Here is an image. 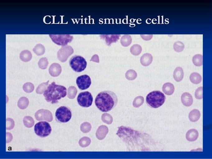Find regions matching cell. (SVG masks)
<instances>
[{
    "mask_svg": "<svg viewBox=\"0 0 212 159\" xmlns=\"http://www.w3.org/2000/svg\"><path fill=\"white\" fill-rule=\"evenodd\" d=\"M173 48L175 52H181L184 50L185 48L184 44L180 41H177L174 44Z\"/></svg>",
    "mask_w": 212,
    "mask_h": 159,
    "instance_id": "obj_28",
    "label": "cell"
},
{
    "mask_svg": "<svg viewBox=\"0 0 212 159\" xmlns=\"http://www.w3.org/2000/svg\"><path fill=\"white\" fill-rule=\"evenodd\" d=\"M23 123L26 127L30 128L34 125V121L32 117L30 116H26L24 118Z\"/></svg>",
    "mask_w": 212,
    "mask_h": 159,
    "instance_id": "obj_31",
    "label": "cell"
},
{
    "mask_svg": "<svg viewBox=\"0 0 212 159\" xmlns=\"http://www.w3.org/2000/svg\"><path fill=\"white\" fill-rule=\"evenodd\" d=\"M200 117V113L198 110L194 109L191 111L189 114V118L192 122H196L198 121Z\"/></svg>",
    "mask_w": 212,
    "mask_h": 159,
    "instance_id": "obj_20",
    "label": "cell"
},
{
    "mask_svg": "<svg viewBox=\"0 0 212 159\" xmlns=\"http://www.w3.org/2000/svg\"><path fill=\"white\" fill-rule=\"evenodd\" d=\"M190 79L192 83L198 84L200 83L202 81V77L200 74L194 72L192 73L190 76Z\"/></svg>",
    "mask_w": 212,
    "mask_h": 159,
    "instance_id": "obj_22",
    "label": "cell"
},
{
    "mask_svg": "<svg viewBox=\"0 0 212 159\" xmlns=\"http://www.w3.org/2000/svg\"><path fill=\"white\" fill-rule=\"evenodd\" d=\"M181 100L183 105L186 107L191 106L193 102V97L188 92H185L182 94Z\"/></svg>",
    "mask_w": 212,
    "mask_h": 159,
    "instance_id": "obj_14",
    "label": "cell"
},
{
    "mask_svg": "<svg viewBox=\"0 0 212 159\" xmlns=\"http://www.w3.org/2000/svg\"><path fill=\"white\" fill-rule=\"evenodd\" d=\"M77 90L75 87H70L68 89V97L69 98L73 99L74 98L76 95Z\"/></svg>",
    "mask_w": 212,
    "mask_h": 159,
    "instance_id": "obj_33",
    "label": "cell"
},
{
    "mask_svg": "<svg viewBox=\"0 0 212 159\" xmlns=\"http://www.w3.org/2000/svg\"><path fill=\"white\" fill-rule=\"evenodd\" d=\"M195 97L198 99L203 98V87H200L196 89L195 92Z\"/></svg>",
    "mask_w": 212,
    "mask_h": 159,
    "instance_id": "obj_39",
    "label": "cell"
},
{
    "mask_svg": "<svg viewBox=\"0 0 212 159\" xmlns=\"http://www.w3.org/2000/svg\"><path fill=\"white\" fill-rule=\"evenodd\" d=\"M80 128L81 131L83 133H87L91 131L92 126L90 123L86 122L82 124Z\"/></svg>",
    "mask_w": 212,
    "mask_h": 159,
    "instance_id": "obj_37",
    "label": "cell"
},
{
    "mask_svg": "<svg viewBox=\"0 0 212 159\" xmlns=\"http://www.w3.org/2000/svg\"><path fill=\"white\" fill-rule=\"evenodd\" d=\"M49 73L53 77H57L60 75L62 68L60 64L54 63L51 64L49 69Z\"/></svg>",
    "mask_w": 212,
    "mask_h": 159,
    "instance_id": "obj_13",
    "label": "cell"
},
{
    "mask_svg": "<svg viewBox=\"0 0 212 159\" xmlns=\"http://www.w3.org/2000/svg\"><path fill=\"white\" fill-rule=\"evenodd\" d=\"M132 39L129 35H125L120 39V42L123 46L127 47L131 44Z\"/></svg>",
    "mask_w": 212,
    "mask_h": 159,
    "instance_id": "obj_24",
    "label": "cell"
},
{
    "mask_svg": "<svg viewBox=\"0 0 212 159\" xmlns=\"http://www.w3.org/2000/svg\"><path fill=\"white\" fill-rule=\"evenodd\" d=\"M35 117L38 121L45 120L51 122L53 120V116L51 112L45 109H41L36 112Z\"/></svg>",
    "mask_w": 212,
    "mask_h": 159,
    "instance_id": "obj_11",
    "label": "cell"
},
{
    "mask_svg": "<svg viewBox=\"0 0 212 159\" xmlns=\"http://www.w3.org/2000/svg\"><path fill=\"white\" fill-rule=\"evenodd\" d=\"M32 57L31 52L27 50L23 51L20 54V58L21 60L24 62H27L30 61Z\"/></svg>",
    "mask_w": 212,
    "mask_h": 159,
    "instance_id": "obj_21",
    "label": "cell"
},
{
    "mask_svg": "<svg viewBox=\"0 0 212 159\" xmlns=\"http://www.w3.org/2000/svg\"><path fill=\"white\" fill-rule=\"evenodd\" d=\"M184 76L183 69L181 67L176 68L173 73V77L175 81L177 82H180L183 80Z\"/></svg>",
    "mask_w": 212,
    "mask_h": 159,
    "instance_id": "obj_18",
    "label": "cell"
},
{
    "mask_svg": "<svg viewBox=\"0 0 212 159\" xmlns=\"http://www.w3.org/2000/svg\"><path fill=\"white\" fill-rule=\"evenodd\" d=\"M118 102L116 94L111 91H104L98 94L95 103L96 105L102 112H109L115 108Z\"/></svg>",
    "mask_w": 212,
    "mask_h": 159,
    "instance_id": "obj_1",
    "label": "cell"
},
{
    "mask_svg": "<svg viewBox=\"0 0 212 159\" xmlns=\"http://www.w3.org/2000/svg\"><path fill=\"white\" fill-rule=\"evenodd\" d=\"M153 59L152 54L149 53H146L143 54L140 59L142 65L145 67L149 66L151 63Z\"/></svg>",
    "mask_w": 212,
    "mask_h": 159,
    "instance_id": "obj_17",
    "label": "cell"
},
{
    "mask_svg": "<svg viewBox=\"0 0 212 159\" xmlns=\"http://www.w3.org/2000/svg\"><path fill=\"white\" fill-rule=\"evenodd\" d=\"M194 65L197 67H200L203 65V56L201 54L195 55L192 59Z\"/></svg>",
    "mask_w": 212,
    "mask_h": 159,
    "instance_id": "obj_25",
    "label": "cell"
},
{
    "mask_svg": "<svg viewBox=\"0 0 212 159\" xmlns=\"http://www.w3.org/2000/svg\"><path fill=\"white\" fill-rule=\"evenodd\" d=\"M102 121L108 125H110L113 122L112 117L110 114L104 113L103 114L101 117Z\"/></svg>",
    "mask_w": 212,
    "mask_h": 159,
    "instance_id": "obj_34",
    "label": "cell"
},
{
    "mask_svg": "<svg viewBox=\"0 0 212 159\" xmlns=\"http://www.w3.org/2000/svg\"><path fill=\"white\" fill-rule=\"evenodd\" d=\"M34 130L37 135L42 138L48 136L52 131L50 124L45 121L37 123L34 127Z\"/></svg>",
    "mask_w": 212,
    "mask_h": 159,
    "instance_id": "obj_6",
    "label": "cell"
},
{
    "mask_svg": "<svg viewBox=\"0 0 212 159\" xmlns=\"http://www.w3.org/2000/svg\"><path fill=\"white\" fill-rule=\"evenodd\" d=\"M142 38L146 41H149L152 39L153 35H141Z\"/></svg>",
    "mask_w": 212,
    "mask_h": 159,
    "instance_id": "obj_40",
    "label": "cell"
},
{
    "mask_svg": "<svg viewBox=\"0 0 212 159\" xmlns=\"http://www.w3.org/2000/svg\"><path fill=\"white\" fill-rule=\"evenodd\" d=\"M67 91L65 87L57 85L53 82L47 87L43 96L47 102L52 104H57L59 100L66 96Z\"/></svg>",
    "mask_w": 212,
    "mask_h": 159,
    "instance_id": "obj_2",
    "label": "cell"
},
{
    "mask_svg": "<svg viewBox=\"0 0 212 159\" xmlns=\"http://www.w3.org/2000/svg\"><path fill=\"white\" fill-rule=\"evenodd\" d=\"M137 76L136 72L132 69H130L125 74V77L130 81H133L134 80Z\"/></svg>",
    "mask_w": 212,
    "mask_h": 159,
    "instance_id": "obj_29",
    "label": "cell"
},
{
    "mask_svg": "<svg viewBox=\"0 0 212 159\" xmlns=\"http://www.w3.org/2000/svg\"><path fill=\"white\" fill-rule=\"evenodd\" d=\"M34 53H35L38 56H41L45 53V47L41 44H36L33 49Z\"/></svg>",
    "mask_w": 212,
    "mask_h": 159,
    "instance_id": "obj_23",
    "label": "cell"
},
{
    "mask_svg": "<svg viewBox=\"0 0 212 159\" xmlns=\"http://www.w3.org/2000/svg\"><path fill=\"white\" fill-rule=\"evenodd\" d=\"M72 117V112L70 108L62 106L58 108L55 113L56 121L60 123H66L69 121Z\"/></svg>",
    "mask_w": 212,
    "mask_h": 159,
    "instance_id": "obj_4",
    "label": "cell"
},
{
    "mask_svg": "<svg viewBox=\"0 0 212 159\" xmlns=\"http://www.w3.org/2000/svg\"><path fill=\"white\" fill-rule=\"evenodd\" d=\"M91 83L90 77L86 74L78 77L77 79V85L78 88L81 90H86L89 88Z\"/></svg>",
    "mask_w": 212,
    "mask_h": 159,
    "instance_id": "obj_10",
    "label": "cell"
},
{
    "mask_svg": "<svg viewBox=\"0 0 212 159\" xmlns=\"http://www.w3.org/2000/svg\"><path fill=\"white\" fill-rule=\"evenodd\" d=\"M90 61H92L93 62L98 63H99V57H98V56L97 55V54H95V55L93 56L92 57Z\"/></svg>",
    "mask_w": 212,
    "mask_h": 159,
    "instance_id": "obj_41",
    "label": "cell"
},
{
    "mask_svg": "<svg viewBox=\"0 0 212 159\" xmlns=\"http://www.w3.org/2000/svg\"><path fill=\"white\" fill-rule=\"evenodd\" d=\"M52 41L59 46H66L71 43L73 39L71 35H49Z\"/></svg>",
    "mask_w": 212,
    "mask_h": 159,
    "instance_id": "obj_7",
    "label": "cell"
},
{
    "mask_svg": "<svg viewBox=\"0 0 212 159\" xmlns=\"http://www.w3.org/2000/svg\"><path fill=\"white\" fill-rule=\"evenodd\" d=\"M162 91L166 95L171 96L174 92L175 87L173 84L170 82H167L163 86Z\"/></svg>",
    "mask_w": 212,
    "mask_h": 159,
    "instance_id": "obj_19",
    "label": "cell"
},
{
    "mask_svg": "<svg viewBox=\"0 0 212 159\" xmlns=\"http://www.w3.org/2000/svg\"><path fill=\"white\" fill-rule=\"evenodd\" d=\"M24 91L27 93L33 91L34 89L33 84L31 82H27L25 84L23 87Z\"/></svg>",
    "mask_w": 212,
    "mask_h": 159,
    "instance_id": "obj_38",
    "label": "cell"
},
{
    "mask_svg": "<svg viewBox=\"0 0 212 159\" xmlns=\"http://www.w3.org/2000/svg\"><path fill=\"white\" fill-rule=\"evenodd\" d=\"M49 63L46 58H43L39 60L38 65L39 68L42 69H46Z\"/></svg>",
    "mask_w": 212,
    "mask_h": 159,
    "instance_id": "obj_35",
    "label": "cell"
},
{
    "mask_svg": "<svg viewBox=\"0 0 212 159\" xmlns=\"http://www.w3.org/2000/svg\"><path fill=\"white\" fill-rule=\"evenodd\" d=\"M166 100L164 94L159 91H152L148 94L146 98L147 105L150 107L158 108L163 105Z\"/></svg>",
    "mask_w": 212,
    "mask_h": 159,
    "instance_id": "obj_3",
    "label": "cell"
},
{
    "mask_svg": "<svg viewBox=\"0 0 212 159\" xmlns=\"http://www.w3.org/2000/svg\"><path fill=\"white\" fill-rule=\"evenodd\" d=\"M70 66L76 72H80L85 70L87 66L86 59L83 57L75 55L71 58L69 61Z\"/></svg>",
    "mask_w": 212,
    "mask_h": 159,
    "instance_id": "obj_5",
    "label": "cell"
},
{
    "mask_svg": "<svg viewBox=\"0 0 212 159\" xmlns=\"http://www.w3.org/2000/svg\"><path fill=\"white\" fill-rule=\"evenodd\" d=\"M198 131L195 129H190L186 134V138L188 141L193 142L196 141L199 137Z\"/></svg>",
    "mask_w": 212,
    "mask_h": 159,
    "instance_id": "obj_16",
    "label": "cell"
},
{
    "mask_svg": "<svg viewBox=\"0 0 212 159\" xmlns=\"http://www.w3.org/2000/svg\"><path fill=\"white\" fill-rule=\"evenodd\" d=\"M108 131V127L105 125H101L98 128L96 133V136L98 140H101L106 137Z\"/></svg>",
    "mask_w": 212,
    "mask_h": 159,
    "instance_id": "obj_15",
    "label": "cell"
},
{
    "mask_svg": "<svg viewBox=\"0 0 212 159\" xmlns=\"http://www.w3.org/2000/svg\"><path fill=\"white\" fill-rule=\"evenodd\" d=\"M49 82V81H48L46 83L44 82L40 84L36 89V93L38 94H42L44 93L47 87Z\"/></svg>",
    "mask_w": 212,
    "mask_h": 159,
    "instance_id": "obj_36",
    "label": "cell"
},
{
    "mask_svg": "<svg viewBox=\"0 0 212 159\" xmlns=\"http://www.w3.org/2000/svg\"><path fill=\"white\" fill-rule=\"evenodd\" d=\"M142 51L141 47L139 44H134L130 49V53L135 56H137L140 54Z\"/></svg>",
    "mask_w": 212,
    "mask_h": 159,
    "instance_id": "obj_27",
    "label": "cell"
},
{
    "mask_svg": "<svg viewBox=\"0 0 212 159\" xmlns=\"http://www.w3.org/2000/svg\"><path fill=\"white\" fill-rule=\"evenodd\" d=\"M73 53V49L70 46L63 47L57 53L58 58L61 62H66L68 58Z\"/></svg>",
    "mask_w": 212,
    "mask_h": 159,
    "instance_id": "obj_9",
    "label": "cell"
},
{
    "mask_svg": "<svg viewBox=\"0 0 212 159\" xmlns=\"http://www.w3.org/2000/svg\"><path fill=\"white\" fill-rule=\"evenodd\" d=\"M77 101L79 105L85 108L92 105L93 98L91 93L88 91L82 92L78 94Z\"/></svg>",
    "mask_w": 212,
    "mask_h": 159,
    "instance_id": "obj_8",
    "label": "cell"
},
{
    "mask_svg": "<svg viewBox=\"0 0 212 159\" xmlns=\"http://www.w3.org/2000/svg\"><path fill=\"white\" fill-rule=\"evenodd\" d=\"M29 101L28 99L26 97H22L20 98L18 102V106L21 109L26 108L28 106Z\"/></svg>",
    "mask_w": 212,
    "mask_h": 159,
    "instance_id": "obj_26",
    "label": "cell"
},
{
    "mask_svg": "<svg viewBox=\"0 0 212 159\" xmlns=\"http://www.w3.org/2000/svg\"><path fill=\"white\" fill-rule=\"evenodd\" d=\"M144 97L139 96L136 97L133 103V105L134 107L139 108L141 106L144 102Z\"/></svg>",
    "mask_w": 212,
    "mask_h": 159,
    "instance_id": "obj_30",
    "label": "cell"
},
{
    "mask_svg": "<svg viewBox=\"0 0 212 159\" xmlns=\"http://www.w3.org/2000/svg\"><path fill=\"white\" fill-rule=\"evenodd\" d=\"M121 35H101V38L104 40L108 46H110L113 43H116Z\"/></svg>",
    "mask_w": 212,
    "mask_h": 159,
    "instance_id": "obj_12",
    "label": "cell"
},
{
    "mask_svg": "<svg viewBox=\"0 0 212 159\" xmlns=\"http://www.w3.org/2000/svg\"><path fill=\"white\" fill-rule=\"evenodd\" d=\"M91 142V139L89 138L84 137L80 139L79 144L81 147H85L89 145Z\"/></svg>",
    "mask_w": 212,
    "mask_h": 159,
    "instance_id": "obj_32",
    "label": "cell"
}]
</instances>
